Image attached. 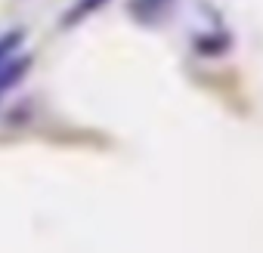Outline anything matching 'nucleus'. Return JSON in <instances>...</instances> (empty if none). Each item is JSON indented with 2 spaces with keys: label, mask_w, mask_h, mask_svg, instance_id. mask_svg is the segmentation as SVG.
I'll return each mask as SVG.
<instances>
[{
  "label": "nucleus",
  "mask_w": 263,
  "mask_h": 253,
  "mask_svg": "<svg viewBox=\"0 0 263 253\" xmlns=\"http://www.w3.org/2000/svg\"><path fill=\"white\" fill-rule=\"evenodd\" d=\"M226 50H229V37H223V34H198L195 37V53H201V56H220Z\"/></svg>",
  "instance_id": "f03ea898"
},
{
  "label": "nucleus",
  "mask_w": 263,
  "mask_h": 253,
  "mask_svg": "<svg viewBox=\"0 0 263 253\" xmlns=\"http://www.w3.org/2000/svg\"><path fill=\"white\" fill-rule=\"evenodd\" d=\"M22 40H25V31L22 28H16V31H7L4 37H0V65H4L19 47H22Z\"/></svg>",
  "instance_id": "7ed1b4c3"
},
{
  "label": "nucleus",
  "mask_w": 263,
  "mask_h": 253,
  "mask_svg": "<svg viewBox=\"0 0 263 253\" xmlns=\"http://www.w3.org/2000/svg\"><path fill=\"white\" fill-rule=\"evenodd\" d=\"M102 4H108V0H78V4L68 10V16H65V25H74L78 19H84V16H90V13H96Z\"/></svg>",
  "instance_id": "20e7f679"
},
{
  "label": "nucleus",
  "mask_w": 263,
  "mask_h": 253,
  "mask_svg": "<svg viewBox=\"0 0 263 253\" xmlns=\"http://www.w3.org/2000/svg\"><path fill=\"white\" fill-rule=\"evenodd\" d=\"M171 7H174V0H130L127 13L143 25H155L171 13Z\"/></svg>",
  "instance_id": "f257e3e1"
}]
</instances>
